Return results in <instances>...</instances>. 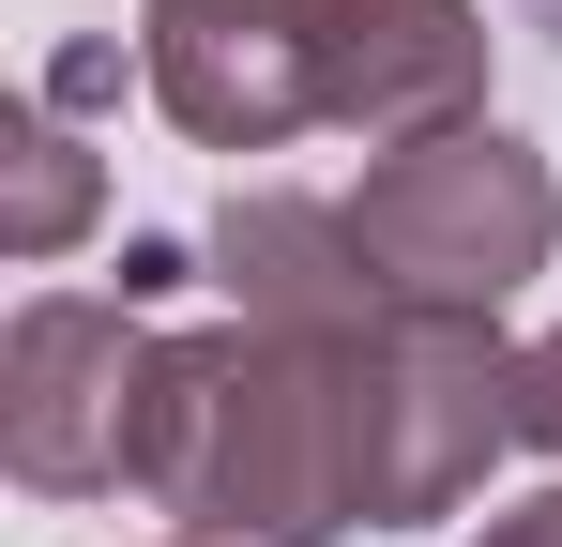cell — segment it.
I'll return each instance as SVG.
<instances>
[{"mask_svg":"<svg viewBox=\"0 0 562 547\" xmlns=\"http://www.w3.org/2000/svg\"><path fill=\"white\" fill-rule=\"evenodd\" d=\"M153 107L198 153L441 137L486 122V15L471 0H153Z\"/></svg>","mask_w":562,"mask_h":547,"instance_id":"1","label":"cell"},{"mask_svg":"<svg viewBox=\"0 0 562 547\" xmlns=\"http://www.w3.org/2000/svg\"><path fill=\"white\" fill-rule=\"evenodd\" d=\"M350 228L395 304H457V320H502L562 244V182L532 137L502 122H441V137H395L366 182H350Z\"/></svg>","mask_w":562,"mask_h":547,"instance_id":"2","label":"cell"},{"mask_svg":"<svg viewBox=\"0 0 562 547\" xmlns=\"http://www.w3.org/2000/svg\"><path fill=\"white\" fill-rule=\"evenodd\" d=\"M153 365H168V335L137 320V289H106V304H77V289L15 304V335H0V456H15V487L31 502L137 487Z\"/></svg>","mask_w":562,"mask_h":547,"instance_id":"3","label":"cell"},{"mask_svg":"<svg viewBox=\"0 0 562 547\" xmlns=\"http://www.w3.org/2000/svg\"><path fill=\"white\" fill-rule=\"evenodd\" d=\"M213 289H228V320H366V304H395L350 198H274V182L213 213Z\"/></svg>","mask_w":562,"mask_h":547,"instance_id":"4","label":"cell"},{"mask_svg":"<svg viewBox=\"0 0 562 547\" xmlns=\"http://www.w3.org/2000/svg\"><path fill=\"white\" fill-rule=\"evenodd\" d=\"M77 228H92V153L61 122H31L15 137V259H61Z\"/></svg>","mask_w":562,"mask_h":547,"instance_id":"5","label":"cell"},{"mask_svg":"<svg viewBox=\"0 0 562 547\" xmlns=\"http://www.w3.org/2000/svg\"><path fill=\"white\" fill-rule=\"evenodd\" d=\"M517 442L562 456V335H532V350H517Z\"/></svg>","mask_w":562,"mask_h":547,"instance_id":"6","label":"cell"},{"mask_svg":"<svg viewBox=\"0 0 562 547\" xmlns=\"http://www.w3.org/2000/svg\"><path fill=\"white\" fill-rule=\"evenodd\" d=\"M471 547H562V487H548V502H517V517H486Z\"/></svg>","mask_w":562,"mask_h":547,"instance_id":"7","label":"cell"},{"mask_svg":"<svg viewBox=\"0 0 562 547\" xmlns=\"http://www.w3.org/2000/svg\"><path fill=\"white\" fill-rule=\"evenodd\" d=\"M183 547H228V533H183Z\"/></svg>","mask_w":562,"mask_h":547,"instance_id":"8","label":"cell"}]
</instances>
